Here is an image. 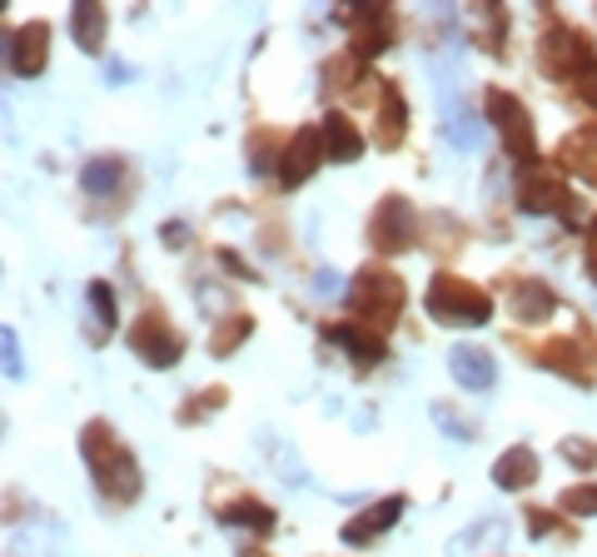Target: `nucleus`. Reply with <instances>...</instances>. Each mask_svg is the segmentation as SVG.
Instances as JSON below:
<instances>
[{
  "mask_svg": "<svg viewBox=\"0 0 597 557\" xmlns=\"http://www.w3.org/2000/svg\"><path fill=\"white\" fill-rule=\"evenodd\" d=\"M573 80H577V96H583L587 105H597V60H587V65L573 75Z\"/></svg>",
  "mask_w": 597,
  "mask_h": 557,
  "instance_id": "obj_28",
  "label": "nucleus"
},
{
  "mask_svg": "<svg viewBox=\"0 0 597 557\" xmlns=\"http://www.w3.org/2000/svg\"><path fill=\"white\" fill-rule=\"evenodd\" d=\"M120 179H125V165H120L115 154H95V160H85V169H80V190L105 200V194L120 190Z\"/></svg>",
  "mask_w": 597,
  "mask_h": 557,
  "instance_id": "obj_21",
  "label": "nucleus"
},
{
  "mask_svg": "<svg viewBox=\"0 0 597 557\" xmlns=\"http://www.w3.org/2000/svg\"><path fill=\"white\" fill-rule=\"evenodd\" d=\"M434 418H438V428H444L448 439H458V443H473V428H469V423H458V418L448 414L444 404H434Z\"/></svg>",
  "mask_w": 597,
  "mask_h": 557,
  "instance_id": "obj_27",
  "label": "nucleus"
},
{
  "mask_svg": "<svg viewBox=\"0 0 597 557\" xmlns=\"http://www.w3.org/2000/svg\"><path fill=\"white\" fill-rule=\"evenodd\" d=\"M0 349H5V379H25V354L15 329H0Z\"/></svg>",
  "mask_w": 597,
  "mask_h": 557,
  "instance_id": "obj_26",
  "label": "nucleus"
},
{
  "mask_svg": "<svg viewBox=\"0 0 597 557\" xmlns=\"http://www.w3.org/2000/svg\"><path fill=\"white\" fill-rule=\"evenodd\" d=\"M220 522L224 528H249V533L270 537L274 533V508H264L259 498H235V503H224L220 508Z\"/></svg>",
  "mask_w": 597,
  "mask_h": 557,
  "instance_id": "obj_18",
  "label": "nucleus"
},
{
  "mask_svg": "<svg viewBox=\"0 0 597 557\" xmlns=\"http://www.w3.org/2000/svg\"><path fill=\"white\" fill-rule=\"evenodd\" d=\"M319 160H324V140H319V130H299V135H294V144L284 150L279 185H284V190H299V185L319 169Z\"/></svg>",
  "mask_w": 597,
  "mask_h": 557,
  "instance_id": "obj_10",
  "label": "nucleus"
},
{
  "mask_svg": "<svg viewBox=\"0 0 597 557\" xmlns=\"http://www.w3.org/2000/svg\"><path fill=\"white\" fill-rule=\"evenodd\" d=\"M527 522H533V537L552 533V518H548V512H533V518H527Z\"/></svg>",
  "mask_w": 597,
  "mask_h": 557,
  "instance_id": "obj_31",
  "label": "nucleus"
},
{
  "mask_svg": "<svg viewBox=\"0 0 597 557\" xmlns=\"http://www.w3.org/2000/svg\"><path fill=\"white\" fill-rule=\"evenodd\" d=\"M328 339L349 349L353 364H359V368L384 364V339H378V333H359L353 324H328Z\"/></svg>",
  "mask_w": 597,
  "mask_h": 557,
  "instance_id": "obj_20",
  "label": "nucleus"
},
{
  "mask_svg": "<svg viewBox=\"0 0 597 557\" xmlns=\"http://www.w3.org/2000/svg\"><path fill=\"white\" fill-rule=\"evenodd\" d=\"M369 235H374V244L384 254H398L413 244V210L398 194H388L384 204L374 210V225H369Z\"/></svg>",
  "mask_w": 597,
  "mask_h": 557,
  "instance_id": "obj_6",
  "label": "nucleus"
},
{
  "mask_svg": "<svg viewBox=\"0 0 597 557\" xmlns=\"http://www.w3.org/2000/svg\"><path fill=\"white\" fill-rule=\"evenodd\" d=\"M71 40L85 50V55H100V46H105V11L90 5V0H80L71 11Z\"/></svg>",
  "mask_w": 597,
  "mask_h": 557,
  "instance_id": "obj_19",
  "label": "nucleus"
},
{
  "mask_svg": "<svg viewBox=\"0 0 597 557\" xmlns=\"http://www.w3.org/2000/svg\"><path fill=\"white\" fill-rule=\"evenodd\" d=\"M488 115L493 125H498V135H503L508 154H513L523 169L538 165V150H533V125H527V110L518 96H508V90H493L488 96Z\"/></svg>",
  "mask_w": 597,
  "mask_h": 557,
  "instance_id": "obj_4",
  "label": "nucleus"
},
{
  "mask_svg": "<svg viewBox=\"0 0 597 557\" xmlns=\"http://www.w3.org/2000/svg\"><path fill=\"white\" fill-rule=\"evenodd\" d=\"M164 239H189V225H164Z\"/></svg>",
  "mask_w": 597,
  "mask_h": 557,
  "instance_id": "obj_33",
  "label": "nucleus"
},
{
  "mask_svg": "<svg viewBox=\"0 0 597 557\" xmlns=\"http://www.w3.org/2000/svg\"><path fill=\"white\" fill-rule=\"evenodd\" d=\"M493 483L503 488V493H518V488L538 483V453L527 448V443H513L508 453H498V463H493Z\"/></svg>",
  "mask_w": 597,
  "mask_h": 557,
  "instance_id": "obj_12",
  "label": "nucleus"
},
{
  "mask_svg": "<svg viewBox=\"0 0 597 557\" xmlns=\"http://www.w3.org/2000/svg\"><path fill=\"white\" fill-rule=\"evenodd\" d=\"M562 512H577V518H597V483H577L562 493Z\"/></svg>",
  "mask_w": 597,
  "mask_h": 557,
  "instance_id": "obj_24",
  "label": "nucleus"
},
{
  "mask_svg": "<svg viewBox=\"0 0 597 557\" xmlns=\"http://www.w3.org/2000/svg\"><path fill=\"white\" fill-rule=\"evenodd\" d=\"M518 204H523L527 214H548V210H558V204H568V185H562L548 165H533L518 179Z\"/></svg>",
  "mask_w": 597,
  "mask_h": 557,
  "instance_id": "obj_8",
  "label": "nucleus"
},
{
  "mask_svg": "<svg viewBox=\"0 0 597 557\" xmlns=\"http://www.w3.org/2000/svg\"><path fill=\"white\" fill-rule=\"evenodd\" d=\"M90 314L100 319V339H105V333L115 329V294H110L105 279H95L90 284Z\"/></svg>",
  "mask_w": 597,
  "mask_h": 557,
  "instance_id": "obj_23",
  "label": "nucleus"
},
{
  "mask_svg": "<svg viewBox=\"0 0 597 557\" xmlns=\"http://www.w3.org/2000/svg\"><path fill=\"white\" fill-rule=\"evenodd\" d=\"M448 374L458 379V389H473V393H488L493 383H498V364H493V354L478 344H458L453 354H448Z\"/></svg>",
  "mask_w": 597,
  "mask_h": 557,
  "instance_id": "obj_9",
  "label": "nucleus"
},
{
  "mask_svg": "<svg viewBox=\"0 0 597 557\" xmlns=\"http://www.w3.org/2000/svg\"><path fill=\"white\" fill-rule=\"evenodd\" d=\"M344 25L353 30V46H359V55H378L388 40L384 30V11L378 5H363V0H353L349 11H344Z\"/></svg>",
  "mask_w": 597,
  "mask_h": 557,
  "instance_id": "obj_13",
  "label": "nucleus"
},
{
  "mask_svg": "<svg viewBox=\"0 0 597 557\" xmlns=\"http://www.w3.org/2000/svg\"><path fill=\"white\" fill-rule=\"evenodd\" d=\"M552 289L548 284H538V279H527V284H518L513 289V299H508V308H513V319L518 324H543L552 314Z\"/></svg>",
  "mask_w": 597,
  "mask_h": 557,
  "instance_id": "obj_17",
  "label": "nucleus"
},
{
  "mask_svg": "<svg viewBox=\"0 0 597 557\" xmlns=\"http://www.w3.org/2000/svg\"><path fill=\"white\" fill-rule=\"evenodd\" d=\"M562 458H568V463H577V468H593V463H597V448H587V443L568 439V443H562Z\"/></svg>",
  "mask_w": 597,
  "mask_h": 557,
  "instance_id": "obj_29",
  "label": "nucleus"
},
{
  "mask_svg": "<svg viewBox=\"0 0 597 557\" xmlns=\"http://www.w3.org/2000/svg\"><path fill=\"white\" fill-rule=\"evenodd\" d=\"M403 100H398V90L394 85H384V125H388V144L398 140V135H403Z\"/></svg>",
  "mask_w": 597,
  "mask_h": 557,
  "instance_id": "obj_25",
  "label": "nucleus"
},
{
  "mask_svg": "<svg viewBox=\"0 0 597 557\" xmlns=\"http://www.w3.org/2000/svg\"><path fill=\"white\" fill-rule=\"evenodd\" d=\"M319 140H324V160H339V165H353V160L363 154V135L353 130L339 110H334V115H324V125H319Z\"/></svg>",
  "mask_w": 597,
  "mask_h": 557,
  "instance_id": "obj_14",
  "label": "nucleus"
},
{
  "mask_svg": "<svg viewBox=\"0 0 597 557\" xmlns=\"http://www.w3.org/2000/svg\"><path fill=\"white\" fill-rule=\"evenodd\" d=\"M403 508H409V503L398 498V493H394V498H384V503H374V508H363L359 518L344 528V543H349V547H363V543H374V537H384L388 528L403 518Z\"/></svg>",
  "mask_w": 597,
  "mask_h": 557,
  "instance_id": "obj_11",
  "label": "nucleus"
},
{
  "mask_svg": "<svg viewBox=\"0 0 597 557\" xmlns=\"http://www.w3.org/2000/svg\"><path fill=\"white\" fill-rule=\"evenodd\" d=\"M423 308H428L438 324H458V329H478V324L493 319V299L483 294V289L463 284V279H448V274H438L434 284H428Z\"/></svg>",
  "mask_w": 597,
  "mask_h": 557,
  "instance_id": "obj_2",
  "label": "nucleus"
},
{
  "mask_svg": "<svg viewBox=\"0 0 597 557\" xmlns=\"http://www.w3.org/2000/svg\"><path fill=\"white\" fill-rule=\"evenodd\" d=\"M249 333H254V319H245V314H235V319L224 324V329H214V339H210V354L214 358H229L239 344H245Z\"/></svg>",
  "mask_w": 597,
  "mask_h": 557,
  "instance_id": "obj_22",
  "label": "nucleus"
},
{
  "mask_svg": "<svg viewBox=\"0 0 597 557\" xmlns=\"http://www.w3.org/2000/svg\"><path fill=\"white\" fill-rule=\"evenodd\" d=\"M349 308L369 324V329H384L398 308H403V284L384 269H363L359 279H353V289H349Z\"/></svg>",
  "mask_w": 597,
  "mask_h": 557,
  "instance_id": "obj_3",
  "label": "nucleus"
},
{
  "mask_svg": "<svg viewBox=\"0 0 597 557\" xmlns=\"http://www.w3.org/2000/svg\"><path fill=\"white\" fill-rule=\"evenodd\" d=\"M80 453H85V463H90L95 488H100L110 503H135L140 498V488H145L140 463H135V453L115 439V428L110 423H85Z\"/></svg>",
  "mask_w": 597,
  "mask_h": 557,
  "instance_id": "obj_1",
  "label": "nucleus"
},
{
  "mask_svg": "<svg viewBox=\"0 0 597 557\" xmlns=\"http://www.w3.org/2000/svg\"><path fill=\"white\" fill-rule=\"evenodd\" d=\"M438 100H444V135H448V144H458V150H478V144H483V119L473 115L463 100L453 105V96H444V90H438Z\"/></svg>",
  "mask_w": 597,
  "mask_h": 557,
  "instance_id": "obj_16",
  "label": "nucleus"
},
{
  "mask_svg": "<svg viewBox=\"0 0 597 557\" xmlns=\"http://www.w3.org/2000/svg\"><path fill=\"white\" fill-rule=\"evenodd\" d=\"M11 71L21 75V80H36L40 71H46V40H50V25H40V21H30V25H21V30H11Z\"/></svg>",
  "mask_w": 597,
  "mask_h": 557,
  "instance_id": "obj_7",
  "label": "nucleus"
},
{
  "mask_svg": "<svg viewBox=\"0 0 597 557\" xmlns=\"http://www.w3.org/2000/svg\"><path fill=\"white\" fill-rule=\"evenodd\" d=\"M314 279H319V284H314V294H324V299H328V294H339V284H344V279H339V274H334V269H319Z\"/></svg>",
  "mask_w": 597,
  "mask_h": 557,
  "instance_id": "obj_30",
  "label": "nucleus"
},
{
  "mask_svg": "<svg viewBox=\"0 0 597 557\" xmlns=\"http://www.w3.org/2000/svg\"><path fill=\"white\" fill-rule=\"evenodd\" d=\"M587 264H597V219L587 225Z\"/></svg>",
  "mask_w": 597,
  "mask_h": 557,
  "instance_id": "obj_32",
  "label": "nucleus"
},
{
  "mask_svg": "<svg viewBox=\"0 0 597 557\" xmlns=\"http://www.w3.org/2000/svg\"><path fill=\"white\" fill-rule=\"evenodd\" d=\"M129 349H135L140 364H150V368H175L179 354H185V339H179L160 314H145V319L129 329Z\"/></svg>",
  "mask_w": 597,
  "mask_h": 557,
  "instance_id": "obj_5",
  "label": "nucleus"
},
{
  "mask_svg": "<svg viewBox=\"0 0 597 557\" xmlns=\"http://www.w3.org/2000/svg\"><path fill=\"white\" fill-rule=\"evenodd\" d=\"M587 60H593V50H587V40L577 36V30H552L548 36V46H543V65H548V71H583Z\"/></svg>",
  "mask_w": 597,
  "mask_h": 557,
  "instance_id": "obj_15",
  "label": "nucleus"
}]
</instances>
